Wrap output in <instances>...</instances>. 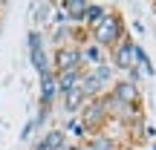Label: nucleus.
Segmentation results:
<instances>
[{
	"mask_svg": "<svg viewBox=\"0 0 156 150\" xmlns=\"http://www.w3.org/2000/svg\"><path fill=\"white\" fill-rule=\"evenodd\" d=\"M90 38H93V44L101 46V49H116V46L127 38V35H124V20H122V15H119L116 9H107V15L101 17L93 29H90Z\"/></svg>",
	"mask_w": 156,
	"mask_h": 150,
	"instance_id": "nucleus-1",
	"label": "nucleus"
},
{
	"mask_svg": "<svg viewBox=\"0 0 156 150\" xmlns=\"http://www.w3.org/2000/svg\"><path fill=\"white\" fill-rule=\"evenodd\" d=\"M26 46H29V64L35 67V72H46L52 69V61L46 55V44H44V32L41 29H29L26 32Z\"/></svg>",
	"mask_w": 156,
	"mask_h": 150,
	"instance_id": "nucleus-2",
	"label": "nucleus"
},
{
	"mask_svg": "<svg viewBox=\"0 0 156 150\" xmlns=\"http://www.w3.org/2000/svg\"><path fill=\"white\" fill-rule=\"evenodd\" d=\"M110 61H113V69H119V72H133L139 67V44L124 38L116 49H110Z\"/></svg>",
	"mask_w": 156,
	"mask_h": 150,
	"instance_id": "nucleus-3",
	"label": "nucleus"
},
{
	"mask_svg": "<svg viewBox=\"0 0 156 150\" xmlns=\"http://www.w3.org/2000/svg\"><path fill=\"white\" fill-rule=\"evenodd\" d=\"M52 72H73V69H81L84 72V64H81V46H58L55 52H52Z\"/></svg>",
	"mask_w": 156,
	"mask_h": 150,
	"instance_id": "nucleus-4",
	"label": "nucleus"
},
{
	"mask_svg": "<svg viewBox=\"0 0 156 150\" xmlns=\"http://www.w3.org/2000/svg\"><path fill=\"white\" fill-rule=\"evenodd\" d=\"M67 141H69V139H67V133H64L61 127H52V130H46V133L41 136V139L35 141L29 150H61Z\"/></svg>",
	"mask_w": 156,
	"mask_h": 150,
	"instance_id": "nucleus-5",
	"label": "nucleus"
},
{
	"mask_svg": "<svg viewBox=\"0 0 156 150\" xmlns=\"http://www.w3.org/2000/svg\"><path fill=\"white\" fill-rule=\"evenodd\" d=\"M61 12L67 15L69 26H81L84 23V12H87V0H61Z\"/></svg>",
	"mask_w": 156,
	"mask_h": 150,
	"instance_id": "nucleus-6",
	"label": "nucleus"
},
{
	"mask_svg": "<svg viewBox=\"0 0 156 150\" xmlns=\"http://www.w3.org/2000/svg\"><path fill=\"white\" fill-rule=\"evenodd\" d=\"M87 92H84L81 87H75V89H69V92H64L61 95V104H64V110L69 113V116H78V113L84 110V104H87Z\"/></svg>",
	"mask_w": 156,
	"mask_h": 150,
	"instance_id": "nucleus-7",
	"label": "nucleus"
},
{
	"mask_svg": "<svg viewBox=\"0 0 156 150\" xmlns=\"http://www.w3.org/2000/svg\"><path fill=\"white\" fill-rule=\"evenodd\" d=\"M55 87H58V95L81 87V69H73V72H55Z\"/></svg>",
	"mask_w": 156,
	"mask_h": 150,
	"instance_id": "nucleus-8",
	"label": "nucleus"
},
{
	"mask_svg": "<svg viewBox=\"0 0 156 150\" xmlns=\"http://www.w3.org/2000/svg\"><path fill=\"white\" fill-rule=\"evenodd\" d=\"M107 9H110V6H104V3H90V0H87V12H84V23H81V26L93 29L95 23L107 15Z\"/></svg>",
	"mask_w": 156,
	"mask_h": 150,
	"instance_id": "nucleus-9",
	"label": "nucleus"
},
{
	"mask_svg": "<svg viewBox=\"0 0 156 150\" xmlns=\"http://www.w3.org/2000/svg\"><path fill=\"white\" fill-rule=\"evenodd\" d=\"M90 150H122V147H116L113 136H107V133H95V136H90Z\"/></svg>",
	"mask_w": 156,
	"mask_h": 150,
	"instance_id": "nucleus-10",
	"label": "nucleus"
},
{
	"mask_svg": "<svg viewBox=\"0 0 156 150\" xmlns=\"http://www.w3.org/2000/svg\"><path fill=\"white\" fill-rule=\"evenodd\" d=\"M32 130H35V121L29 118V121L23 124V130H20V136H17V139H20V141H29V136H32Z\"/></svg>",
	"mask_w": 156,
	"mask_h": 150,
	"instance_id": "nucleus-11",
	"label": "nucleus"
},
{
	"mask_svg": "<svg viewBox=\"0 0 156 150\" xmlns=\"http://www.w3.org/2000/svg\"><path fill=\"white\" fill-rule=\"evenodd\" d=\"M61 150H81V147H78V141H67V145H64Z\"/></svg>",
	"mask_w": 156,
	"mask_h": 150,
	"instance_id": "nucleus-12",
	"label": "nucleus"
},
{
	"mask_svg": "<svg viewBox=\"0 0 156 150\" xmlns=\"http://www.w3.org/2000/svg\"><path fill=\"white\" fill-rule=\"evenodd\" d=\"M122 150H136V147H122Z\"/></svg>",
	"mask_w": 156,
	"mask_h": 150,
	"instance_id": "nucleus-13",
	"label": "nucleus"
},
{
	"mask_svg": "<svg viewBox=\"0 0 156 150\" xmlns=\"http://www.w3.org/2000/svg\"><path fill=\"white\" fill-rule=\"evenodd\" d=\"M153 150H156V145H153Z\"/></svg>",
	"mask_w": 156,
	"mask_h": 150,
	"instance_id": "nucleus-14",
	"label": "nucleus"
},
{
	"mask_svg": "<svg viewBox=\"0 0 156 150\" xmlns=\"http://www.w3.org/2000/svg\"><path fill=\"white\" fill-rule=\"evenodd\" d=\"M0 9H3V6H0Z\"/></svg>",
	"mask_w": 156,
	"mask_h": 150,
	"instance_id": "nucleus-15",
	"label": "nucleus"
}]
</instances>
